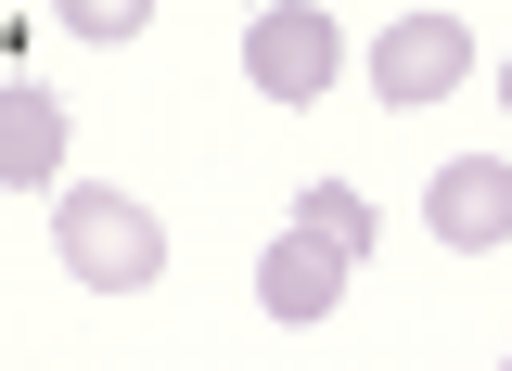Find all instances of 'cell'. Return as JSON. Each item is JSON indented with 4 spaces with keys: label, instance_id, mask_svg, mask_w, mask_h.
I'll return each instance as SVG.
<instances>
[{
    "label": "cell",
    "instance_id": "obj_7",
    "mask_svg": "<svg viewBox=\"0 0 512 371\" xmlns=\"http://www.w3.org/2000/svg\"><path fill=\"white\" fill-rule=\"evenodd\" d=\"M295 231H320V244H333V256H346V269H359V256H372V205H359V192H346V180H320L308 205H295Z\"/></svg>",
    "mask_w": 512,
    "mask_h": 371
},
{
    "label": "cell",
    "instance_id": "obj_2",
    "mask_svg": "<svg viewBox=\"0 0 512 371\" xmlns=\"http://www.w3.org/2000/svg\"><path fill=\"white\" fill-rule=\"evenodd\" d=\"M244 77L269 90V103H320L333 77H346V39H333V13H308V0H269L244 26Z\"/></svg>",
    "mask_w": 512,
    "mask_h": 371
},
{
    "label": "cell",
    "instance_id": "obj_3",
    "mask_svg": "<svg viewBox=\"0 0 512 371\" xmlns=\"http://www.w3.org/2000/svg\"><path fill=\"white\" fill-rule=\"evenodd\" d=\"M461 77H474V39H461V13H397V26L372 39V90L397 103V116H410V103H448Z\"/></svg>",
    "mask_w": 512,
    "mask_h": 371
},
{
    "label": "cell",
    "instance_id": "obj_5",
    "mask_svg": "<svg viewBox=\"0 0 512 371\" xmlns=\"http://www.w3.org/2000/svg\"><path fill=\"white\" fill-rule=\"evenodd\" d=\"M333 295H346V256L320 244V231H282V244L256 256V308H269V320L308 333V320H333Z\"/></svg>",
    "mask_w": 512,
    "mask_h": 371
},
{
    "label": "cell",
    "instance_id": "obj_8",
    "mask_svg": "<svg viewBox=\"0 0 512 371\" xmlns=\"http://www.w3.org/2000/svg\"><path fill=\"white\" fill-rule=\"evenodd\" d=\"M64 26L77 39H128V26H154V0H64Z\"/></svg>",
    "mask_w": 512,
    "mask_h": 371
},
{
    "label": "cell",
    "instance_id": "obj_4",
    "mask_svg": "<svg viewBox=\"0 0 512 371\" xmlns=\"http://www.w3.org/2000/svg\"><path fill=\"white\" fill-rule=\"evenodd\" d=\"M423 218H436V244L487 256V244L512 231V167H500V154H461V167H436V192H423Z\"/></svg>",
    "mask_w": 512,
    "mask_h": 371
},
{
    "label": "cell",
    "instance_id": "obj_1",
    "mask_svg": "<svg viewBox=\"0 0 512 371\" xmlns=\"http://www.w3.org/2000/svg\"><path fill=\"white\" fill-rule=\"evenodd\" d=\"M52 244H64V269L103 282V295H141V282L167 269V231H154L128 192H103V180H77V192L52 205Z\"/></svg>",
    "mask_w": 512,
    "mask_h": 371
},
{
    "label": "cell",
    "instance_id": "obj_6",
    "mask_svg": "<svg viewBox=\"0 0 512 371\" xmlns=\"http://www.w3.org/2000/svg\"><path fill=\"white\" fill-rule=\"evenodd\" d=\"M0 180H64V103L39 77L0 90Z\"/></svg>",
    "mask_w": 512,
    "mask_h": 371
}]
</instances>
